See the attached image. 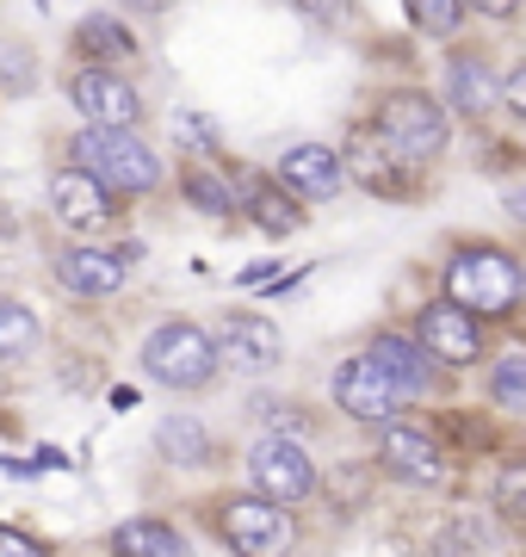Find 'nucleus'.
<instances>
[{
	"label": "nucleus",
	"instance_id": "nucleus-1",
	"mask_svg": "<svg viewBox=\"0 0 526 557\" xmlns=\"http://www.w3.org/2000/svg\"><path fill=\"white\" fill-rule=\"evenodd\" d=\"M521 292H526V273L521 260L496 248V242H465L459 255L446 260V304L465 310L477 322H502L521 310Z\"/></svg>",
	"mask_w": 526,
	"mask_h": 557
},
{
	"label": "nucleus",
	"instance_id": "nucleus-2",
	"mask_svg": "<svg viewBox=\"0 0 526 557\" xmlns=\"http://www.w3.org/2000/svg\"><path fill=\"white\" fill-rule=\"evenodd\" d=\"M372 131H378V143L390 156L403 161V174H427L452 149V112L427 87H390L378 100V112H372Z\"/></svg>",
	"mask_w": 526,
	"mask_h": 557
},
{
	"label": "nucleus",
	"instance_id": "nucleus-3",
	"mask_svg": "<svg viewBox=\"0 0 526 557\" xmlns=\"http://www.w3.org/2000/svg\"><path fill=\"white\" fill-rule=\"evenodd\" d=\"M75 168L100 180L112 199H142V193L162 186V156L137 131H93V124H82L75 131Z\"/></svg>",
	"mask_w": 526,
	"mask_h": 557
},
{
	"label": "nucleus",
	"instance_id": "nucleus-4",
	"mask_svg": "<svg viewBox=\"0 0 526 557\" xmlns=\"http://www.w3.org/2000/svg\"><path fill=\"white\" fill-rule=\"evenodd\" d=\"M142 372L167 391H204L217 379V347L199 322H162L155 335L142 341Z\"/></svg>",
	"mask_w": 526,
	"mask_h": 557
},
{
	"label": "nucleus",
	"instance_id": "nucleus-5",
	"mask_svg": "<svg viewBox=\"0 0 526 557\" xmlns=\"http://www.w3.org/2000/svg\"><path fill=\"white\" fill-rule=\"evenodd\" d=\"M217 533L236 557H285L298 545V520H291V508H279L266 496H223Z\"/></svg>",
	"mask_w": 526,
	"mask_h": 557
},
{
	"label": "nucleus",
	"instance_id": "nucleus-6",
	"mask_svg": "<svg viewBox=\"0 0 526 557\" xmlns=\"http://www.w3.org/2000/svg\"><path fill=\"white\" fill-rule=\"evenodd\" d=\"M248 478H254V496L291 508V502H304L316 490V465H310V453L291 434H266L248 453Z\"/></svg>",
	"mask_w": 526,
	"mask_h": 557
},
{
	"label": "nucleus",
	"instance_id": "nucleus-7",
	"mask_svg": "<svg viewBox=\"0 0 526 557\" xmlns=\"http://www.w3.org/2000/svg\"><path fill=\"white\" fill-rule=\"evenodd\" d=\"M68 106L82 112V124L93 131H130L142 119V94L118 69H75L68 75Z\"/></svg>",
	"mask_w": 526,
	"mask_h": 557
},
{
	"label": "nucleus",
	"instance_id": "nucleus-8",
	"mask_svg": "<svg viewBox=\"0 0 526 557\" xmlns=\"http://www.w3.org/2000/svg\"><path fill=\"white\" fill-rule=\"evenodd\" d=\"M137 260H142L137 242H124V248L75 242V248L57 255V278H62V292H75V298H112V292H124V278L137 273Z\"/></svg>",
	"mask_w": 526,
	"mask_h": 557
},
{
	"label": "nucleus",
	"instance_id": "nucleus-9",
	"mask_svg": "<svg viewBox=\"0 0 526 557\" xmlns=\"http://www.w3.org/2000/svg\"><path fill=\"white\" fill-rule=\"evenodd\" d=\"M211 347H217V366H236V372H266V366H279L285 359L279 322L254 317V310H229V317L217 322Z\"/></svg>",
	"mask_w": 526,
	"mask_h": 557
},
{
	"label": "nucleus",
	"instance_id": "nucleus-10",
	"mask_svg": "<svg viewBox=\"0 0 526 557\" xmlns=\"http://www.w3.org/2000/svg\"><path fill=\"white\" fill-rule=\"evenodd\" d=\"M403 391L372 366V354H353V359H341V372H335V409H347L353 421H397V409H403Z\"/></svg>",
	"mask_w": 526,
	"mask_h": 557
},
{
	"label": "nucleus",
	"instance_id": "nucleus-11",
	"mask_svg": "<svg viewBox=\"0 0 526 557\" xmlns=\"http://www.w3.org/2000/svg\"><path fill=\"white\" fill-rule=\"evenodd\" d=\"M415 347L427 359H440V366H477V354H484V322L465 317V310H452L440 298L415 317Z\"/></svg>",
	"mask_w": 526,
	"mask_h": 557
},
{
	"label": "nucleus",
	"instance_id": "nucleus-12",
	"mask_svg": "<svg viewBox=\"0 0 526 557\" xmlns=\"http://www.w3.org/2000/svg\"><path fill=\"white\" fill-rule=\"evenodd\" d=\"M335 156H341V174L347 180H360L365 193H385V199H403L409 180H415V174H403V161L378 143L372 124H353V131H347V149H335Z\"/></svg>",
	"mask_w": 526,
	"mask_h": 557
},
{
	"label": "nucleus",
	"instance_id": "nucleus-13",
	"mask_svg": "<svg viewBox=\"0 0 526 557\" xmlns=\"http://www.w3.org/2000/svg\"><path fill=\"white\" fill-rule=\"evenodd\" d=\"M279 180H285V193H291L298 205H323L347 186L341 156H335L328 143H291V149L279 156Z\"/></svg>",
	"mask_w": 526,
	"mask_h": 557
},
{
	"label": "nucleus",
	"instance_id": "nucleus-14",
	"mask_svg": "<svg viewBox=\"0 0 526 557\" xmlns=\"http://www.w3.org/2000/svg\"><path fill=\"white\" fill-rule=\"evenodd\" d=\"M50 211H57L75 236H93V230L112 223V193H105L93 174H82V168H57V174H50Z\"/></svg>",
	"mask_w": 526,
	"mask_h": 557
},
{
	"label": "nucleus",
	"instance_id": "nucleus-15",
	"mask_svg": "<svg viewBox=\"0 0 526 557\" xmlns=\"http://www.w3.org/2000/svg\"><path fill=\"white\" fill-rule=\"evenodd\" d=\"M378 465L403 483H446L440 446H434L422 428H403V421H385V434H378Z\"/></svg>",
	"mask_w": 526,
	"mask_h": 557
},
{
	"label": "nucleus",
	"instance_id": "nucleus-16",
	"mask_svg": "<svg viewBox=\"0 0 526 557\" xmlns=\"http://www.w3.org/2000/svg\"><path fill=\"white\" fill-rule=\"evenodd\" d=\"M446 112H465V119H489L496 112V75L484 57H452L446 62Z\"/></svg>",
	"mask_w": 526,
	"mask_h": 557
},
{
	"label": "nucleus",
	"instance_id": "nucleus-17",
	"mask_svg": "<svg viewBox=\"0 0 526 557\" xmlns=\"http://www.w3.org/2000/svg\"><path fill=\"white\" fill-rule=\"evenodd\" d=\"M75 57L105 69V62H137V32L118 20V13H87L75 25Z\"/></svg>",
	"mask_w": 526,
	"mask_h": 557
},
{
	"label": "nucleus",
	"instance_id": "nucleus-18",
	"mask_svg": "<svg viewBox=\"0 0 526 557\" xmlns=\"http://www.w3.org/2000/svg\"><path fill=\"white\" fill-rule=\"evenodd\" d=\"M372 366H378L403 397H422L427 384H434V366H427V354L409 335H378L372 341Z\"/></svg>",
	"mask_w": 526,
	"mask_h": 557
},
{
	"label": "nucleus",
	"instance_id": "nucleus-19",
	"mask_svg": "<svg viewBox=\"0 0 526 557\" xmlns=\"http://www.w3.org/2000/svg\"><path fill=\"white\" fill-rule=\"evenodd\" d=\"M248 218H254V230H266V236H291V230H304L310 211L285 186H273V180H248Z\"/></svg>",
	"mask_w": 526,
	"mask_h": 557
},
{
	"label": "nucleus",
	"instance_id": "nucleus-20",
	"mask_svg": "<svg viewBox=\"0 0 526 557\" xmlns=\"http://www.w3.org/2000/svg\"><path fill=\"white\" fill-rule=\"evenodd\" d=\"M112 552L118 557H192V545L167 520H124L112 533Z\"/></svg>",
	"mask_w": 526,
	"mask_h": 557
},
{
	"label": "nucleus",
	"instance_id": "nucleus-21",
	"mask_svg": "<svg viewBox=\"0 0 526 557\" xmlns=\"http://www.w3.org/2000/svg\"><path fill=\"white\" fill-rule=\"evenodd\" d=\"M155 446H162L167 465H204V458H211V434H204L192 416H167L162 428H155Z\"/></svg>",
	"mask_w": 526,
	"mask_h": 557
},
{
	"label": "nucleus",
	"instance_id": "nucleus-22",
	"mask_svg": "<svg viewBox=\"0 0 526 557\" xmlns=\"http://www.w3.org/2000/svg\"><path fill=\"white\" fill-rule=\"evenodd\" d=\"M403 13H409V25L422 32V38H459L465 32V0H403Z\"/></svg>",
	"mask_w": 526,
	"mask_h": 557
},
{
	"label": "nucleus",
	"instance_id": "nucleus-23",
	"mask_svg": "<svg viewBox=\"0 0 526 557\" xmlns=\"http://www.w3.org/2000/svg\"><path fill=\"white\" fill-rule=\"evenodd\" d=\"M38 347V317H32V304L20 298H0V359H20Z\"/></svg>",
	"mask_w": 526,
	"mask_h": 557
},
{
	"label": "nucleus",
	"instance_id": "nucleus-24",
	"mask_svg": "<svg viewBox=\"0 0 526 557\" xmlns=\"http://www.w3.org/2000/svg\"><path fill=\"white\" fill-rule=\"evenodd\" d=\"M180 193L199 205L204 218H229V211H236V193H229V180L204 174V168H186V174H180Z\"/></svg>",
	"mask_w": 526,
	"mask_h": 557
},
{
	"label": "nucleus",
	"instance_id": "nucleus-25",
	"mask_svg": "<svg viewBox=\"0 0 526 557\" xmlns=\"http://www.w3.org/2000/svg\"><path fill=\"white\" fill-rule=\"evenodd\" d=\"M489 397H496V409H508V416H521V409H526V354L496 359V379H489Z\"/></svg>",
	"mask_w": 526,
	"mask_h": 557
},
{
	"label": "nucleus",
	"instance_id": "nucleus-26",
	"mask_svg": "<svg viewBox=\"0 0 526 557\" xmlns=\"http://www.w3.org/2000/svg\"><path fill=\"white\" fill-rule=\"evenodd\" d=\"M484 545L489 539L477 533V520H452L446 533H434V552L440 557H484Z\"/></svg>",
	"mask_w": 526,
	"mask_h": 557
},
{
	"label": "nucleus",
	"instance_id": "nucleus-27",
	"mask_svg": "<svg viewBox=\"0 0 526 557\" xmlns=\"http://www.w3.org/2000/svg\"><path fill=\"white\" fill-rule=\"evenodd\" d=\"M521 502H526V465L521 458H508L502 478H496V508H502L508 520H521Z\"/></svg>",
	"mask_w": 526,
	"mask_h": 557
},
{
	"label": "nucleus",
	"instance_id": "nucleus-28",
	"mask_svg": "<svg viewBox=\"0 0 526 557\" xmlns=\"http://www.w3.org/2000/svg\"><path fill=\"white\" fill-rule=\"evenodd\" d=\"M496 112H508V119H521L526 112V75L521 69H508V81L496 87Z\"/></svg>",
	"mask_w": 526,
	"mask_h": 557
},
{
	"label": "nucleus",
	"instance_id": "nucleus-29",
	"mask_svg": "<svg viewBox=\"0 0 526 557\" xmlns=\"http://www.w3.org/2000/svg\"><path fill=\"white\" fill-rule=\"evenodd\" d=\"M0 557H43V545L25 539V533H13V527H0Z\"/></svg>",
	"mask_w": 526,
	"mask_h": 557
},
{
	"label": "nucleus",
	"instance_id": "nucleus-30",
	"mask_svg": "<svg viewBox=\"0 0 526 557\" xmlns=\"http://www.w3.org/2000/svg\"><path fill=\"white\" fill-rule=\"evenodd\" d=\"M465 13H484V20H514L521 0H465Z\"/></svg>",
	"mask_w": 526,
	"mask_h": 557
},
{
	"label": "nucleus",
	"instance_id": "nucleus-31",
	"mask_svg": "<svg viewBox=\"0 0 526 557\" xmlns=\"http://www.w3.org/2000/svg\"><path fill=\"white\" fill-rule=\"evenodd\" d=\"M310 7V20H335V7H341V0H304Z\"/></svg>",
	"mask_w": 526,
	"mask_h": 557
},
{
	"label": "nucleus",
	"instance_id": "nucleus-32",
	"mask_svg": "<svg viewBox=\"0 0 526 557\" xmlns=\"http://www.w3.org/2000/svg\"><path fill=\"white\" fill-rule=\"evenodd\" d=\"M137 7H162V0H137Z\"/></svg>",
	"mask_w": 526,
	"mask_h": 557
}]
</instances>
